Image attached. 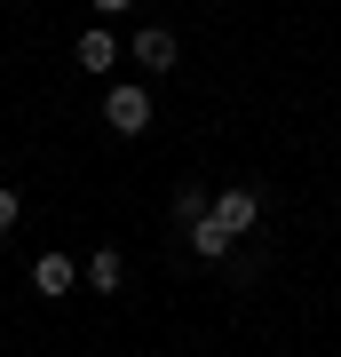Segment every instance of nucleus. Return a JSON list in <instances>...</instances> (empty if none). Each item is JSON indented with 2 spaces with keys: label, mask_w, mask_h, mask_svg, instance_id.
I'll return each mask as SVG.
<instances>
[{
  "label": "nucleus",
  "mask_w": 341,
  "mask_h": 357,
  "mask_svg": "<svg viewBox=\"0 0 341 357\" xmlns=\"http://www.w3.org/2000/svg\"><path fill=\"white\" fill-rule=\"evenodd\" d=\"M103 128H112V135H143V128H151V88L119 79V88L103 96Z\"/></svg>",
  "instance_id": "obj_1"
},
{
  "label": "nucleus",
  "mask_w": 341,
  "mask_h": 357,
  "mask_svg": "<svg viewBox=\"0 0 341 357\" xmlns=\"http://www.w3.org/2000/svg\"><path fill=\"white\" fill-rule=\"evenodd\" d=\"M127 56H135L143 72H175V64H183V48H175V32H167V24H143L135 40H127Z\"/></svg>",
  "instance_id": "obj_2"
},
{
  "label": "nucleus",
  "mask_w": 341,
  "mask_h": 357,
  "mask_svg": "<svg viewBox=\"0 0 341 357\" xmlns=\"http://www.w3.org/2000/svg\"><path fill=\"white\" fill-rule=\"evenodd\" d=\"M215 222L230 230V238H246V230L262 222V199H254L246 183H230V191H215Z\"/></svg>",
  "instance_id": "obj_3"
},
{
  "label": "nucleus",
  "mask_w": 341,
  "mask_h": 357,
  "mask_svg": "<svg viewBox=\"0 0 341 357\" xmlns=\"http://www.w3.org/2000/svg\"><path fill=\"white\" fill-rule=\"evenodd\" d=\"M32 286H40V294H48V302H63V294H72V286H79V262H72V255H63V246H48V255H40V262H32Z\"/></svg>",
  "instance_id": "obj_4"
},
{
  "label": "nucleus",
  "mask_w": 341,
  "mask_h": 357,
  "mask_svg": "<svg viewBox=\"0 0 341 357\" xmlns=\"http://www.w3.org/2000/svg\"><path fill=\"white\" fill-rule=\"evenodd\" d=\"M72 56H79V72H96V79H103V72L119 64V40H112V24H88V32H79V48H72Z\"/></svg>",
  "instance_id": "obj_5"
},
{
  "label": "nucleus",
  "mask_w": 341,
  "mask_h": 357,
  "mask_svg": "<svg viewBox=\"0 0 341 357\" xmlns=\"http://www.w3.org/2000/svg\"><path fill=\"white\" fill-rule=\"evenodd\" d=\"M79 278H88L96 294H119V286H127V262H119V246H96V255H88V270H79Z\"/></svg>",
  "instance_id": "obj_6"
},
{
  "label": "nucleus",
  "mask_w": 341,
  "mask_h": 357,
  "mask_svg": "<svg viewBox=\"0 0 341 357\" xmlns=\"http://www.w3.org/2000/svg\"><path fill=\"white\" fill-rule=\"evenodd\" d=\"M190 246H199L206 262H222V255H230V246H238V238H230V230H222L215 215H199V222H190Z\"/></svg>",
  "instance_id": "obj_7"
},
{
  "label": "nucleus",
  "mask_w": 341,
  "mask_h": 357,
  "mask_svg": "<svg viewBox=\"0 0 341 357\" xmlns=\"http://www.w3.org/2000/svg\"><path fill=\"white\" fill-rule=\"evenodd\" d=\"M175 215H183V222H199V215H215V199H206L199 183H183V191H175Z\"/></svg>",
  "instance_id": "obj_8"
},
{
  "label": "nucleus",
  "mask_w": 341,
  "mask_h": 357,
  "mask_svg": "<svg viewBox=\"0 0 341 357\" xmlns=\"http://www.w3.org/2000/svg\"><path fill=\"white\" fill-rule=\"evenodd\" d=\"M16 222H24V199H16V191H8V183H0V238H8V230H16Z\"/></svg>",
  "instance_id": "obj_9"
},
{
  "label": "nucleus",
  "mask_w": 341,
  "mask_h": 357,
  "mask_svg": "<svg viewBox=\"0 0 341 357\" xmlns=\"http://www.w3.org/2000/svg\"><path fill=\"white\" fill-rule=\"evenodd\" d=\"M88 8H96V16H127L135 0H88Z\"/></svg>",
  "instance_id": "obj_10"
}]
</instances>
